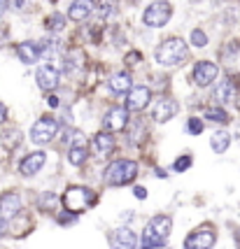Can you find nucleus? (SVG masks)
I'll list each match as a JSON object with an SVG mask.
<instances>
[{"label":"nucleus","mask_w":240,"mask_h":249,"mask_svg":"<svg viewBox=\"0 0 240 249\" xmlns=\"http://www.w3.org/2000/svg\"><path fill=\"white\" fill-rule=\"evenodd\" d=\"M189 58V47L182 37H168L156 49V63L164 68H180Z\"/></svg>","instance_id":"f257e3e1"},{"label":"nucleus","mask_w":240,"mask_h":249,"mask_svg":"<svg viewBox=\"0 0 240 249\" xmlns=\"http://www.w3.org/2000/svg\"><path fill=\"white\" fill-rule=\"evenodd\" d=\"M170 228H173V221L166 214H159V217L149 219V224L142 231V242L140 249H159L166 245V240L170 235Z\"/></svg>","instance_id":"f03ea898"},{"label":"nucleus","mask_w":240,"mask_h":249,"mask_svg":"<svg viewBox=\"0 0 240 249\" xmlns=\"http://www.w3.org/2000/svg\"><path fill=\"white\" fill-rule=\"evenodd\" d=\"M135 177H138V163L126 161V159L110 163L108 170H105V182L110 186H126L131 184Z\"/></svg>","instance_id":"7ed1b4c3"},{"label":"nucleus","mask_w":240,"mask_h":249,"mask_svg":"<svg viewBox=\"0 0 240 249\" xmlns=\"http://www.w3.org/2000/svg\"><path fill=\"white\" fill-rule=\"evenodd\" d=\"M61 203L66 207V212L77 214V212H84V210H89V207L96 203V194L91 189H87V186H70L66 194H63Z\"/></svg>","instance_id":"20e7f679"},{"label":"nucleus","mask_w":240,"mask_h":249,"mask_svg":"<svg viewBox=\"0 0 240 249\" xmlns=\"http://www.w3.org/2000/svg\"><path fill=\"white\" fill-rule=\"evenodd\" d=\"M170 17H173V7L166 0H156V2H152L145 10L142 21H145V26H149V28H164L166 23L170 21Z\"/></svg>","instance_id":"39448f33"},{"label":"nucleus","mask_w":240,"mask_h":249,"mask_svg":"<svg viewBox=\"0 0 240 249\" xmlns=\"http://www.w3.org/2000/svg\"><path fill=\"white\" fill-rule=\"evenodd\" d=\"M56 133H58V121L52 119V117H44V119L33 124L31 140H33L35 144H47V142H52L56 138Z\"/></svg>","instance_id":"423d86ee"},{"label":"nucleus","mask_w":240,"mask_h":249,"mask_svg":"<svg viewBox=\"0 0 240 249\" xmlns=\"http://www.w3.org/2000/svg\"><path fill=\"white\" fill-rule=\"evenodd\" d=\"M217 242V233L212 228H198L191 235H186L185 249H212Z\"/></svg>","instance_id":"0eeeda50"},{"label":"nucleus","mask_w":240,"mask_h":249,"mask_svg":"<svg viewBox=\"0 0 240 249\" xmlns=\"http://www.w3.org/2000/svg\"><path fill=\"white\" fill-rule=\"evenodd\" d=\"M152 103V91L149 87H133L126 93V109L129 112H140Z\"/></svg>","instance_id":"6e6552de"},{"label":"nucleus","mask_w":240,"mask_h":249,"mask_svg":"<svg viewBox=\"0 0 240 249\" xmlns=\"http://www.w3.org/2000/svg\"><path fill=\"white\" fill-rule=\"evenodd\" d=\"M219 75V68L212 61H198L194 65V82L198 87H210Z\"/></svg>","instance_id":"1a4fd4ad"},{"label":"nucleus","mask_w":240,"mask_h":249,"mask_svg":"<svg viewBox=\"0 0 240 249\" xmlns=\"http://www.w3.org/2000/svg\"><path fill=\"white\" fill-rule=\"evenodd\" d=\"M177 109H180L177 100H173V98H159L152 107V117H154V121L166 124V121H170L177 114Z\"/></svg>","instance_id":"9d476101"},{"label":"nucleus","mask_w":240,"mask_h":249,"mask_svg":"<svg viewBox=\"0 0 240 249\" xmlns=\"http://www.w3.org/2000/svg\"><path fill=\"white\" fill-rule=\"evenodd\" d=\"M58 79H61V75L54 65H40L37 72H35V82L42 91H54L58 87Z\"/></svg>","instance_id":"9b49d317"},{"label":"nucleus","mask_w":240,"mask_h":249,"mask_svg":"<svg viewBox=\"0 0 240 249\" xmlns=\"http://www.w3.org/2000/svg\"><path fill=\"white\" fill-rule=\"evenodd\" d=\"M126 124H129V109L126 107H112L108 114H105V119H103V126H105L110 133L124 130Z\"/></svg>","instance_id":"f8f14e48"},{"label":"nucleus","mask_w":240,"mask_h":249,"mask_svg":"<svg viewBox=\"0 0 240 249\" xmlns=\"http://www.w3.org/2000/svg\"><path fill=\"white\" fill-rule=\"evenodd\" d=\"M17 56H19L26 65H33L44 56V44L42 42L40 44L37 42H21L17 47Z\"/></svg>","instance_id":"ddd939ff"},{"label":"nucleus","mask_w":240,"mask_h":249,"mask_svg":"<svg viewBox=\"0 0 240 249\" xmlns=\"http://www.w3.org/2000/svg\"><path fill=\"white\" fill-rule=\"evenodd\" d=\"M21 210V196L10 191V194H2L0 196V217L2 219H12L19 214Z\"/></svg>","instance_id":"4468645a"},{"label":"nucleus","mask_w":240,"mask_h":249,"mask_svg":"<svg viewBox=\"0 0 240 249\" xmlns=\"http://www.w3.org/2000/svg\"><path fill=\"white\" fill-rule=\"evenodd\" d=\"M44 161H47V154H44V152L28 154V156L19 163V173H21L23 177H33L35 173H40V168L44 165Z\"/></svg>","instance_id":"2eb2a0df"},{"label":"nucleus","mask_w":240,"mask_h":249,"mask_svg":"<svg viewBox=\"0 0 240 249\" xmlns=\"http://www.w3.org/2000/svg\"><path fill=\"white\" fill-rule=\"evenodd\" d=\"M96 10V0H73L70 10H68V17L73 21H87L89 17Z\"/></svg>","instance_id":"dca6fc26"},{"label":"nucleus","mask_w":240,"mask_h":249,"mask_svg":"<svg viewBox=\"0 0 240 249\" xmlns=\"http://www.w3.org/2000/svg\"><path fill=\"white\" fill-rule=\"evenodd\" d=\"M68 159L73 165H82V163L89 159V147L84 138H82V133H75V138H73V144H70V152H68Z\"/></svg>","instance_id":"f3484780"},{"label":"nucleus","mask_w":240,"mask_h":249,"mask_svg":"<svg viewBox=\"0 0 240 249\" xmlns=\"http://www.w3.org/2000/svg\"><path fill=\"white\" fill-rule=\"evenodd\" d=\"M112 249H138V238L131 228H119L112 235Z\"/></svg>","instance_id":"a211bd4d"},{"label":"nucleus","mask_w":240,"mask_h":249,"mask_svg":"<svg viewBox=\"0 0 240 249\" xmlns=\"http://www.w3.org/2000/svg\"><path fill=\"white\" fill-rule=\"evenodd\" d=\"M215 98H217L222 105L236 103V98H238V89H236V82H233V79H224V82H219L217 89H215Z\"/></svg>","instance_id":"6ab92c4d"},{"label":"nucleus","mask_w":240,"mask_h":249,"mask_svg":"<svg viewBox=\"0 0 240 249\" xmlns=\"http://www.w3.org/2000/svg\"><path fill=\"white\" fill-rule=\"evenodd\" d=\"M108 84L114 93H129L133 89V82H131V75H129V72H114V75L110 77Z\"/></svg>","instance_id":"aec40b11"},{"label":"nucleus","mask_w":240,"mask_h":249,"mask_svg":"<svg viewBox=\"0 0 240 249\" xmlns=\"http://www.w3.org/2000/svg\"><path fill=\"white\" fill-rule=\"evenodd\" d=\"M93 149H96V154H100V156L112 154L114 152V135H110V133H96V138H93Z\"/></svg>","instance_id":"412c9836"},{"label":"nucleus","mask_w":240,"mask_h":249,"mask_svg":"<svg viewBox=\"0 0 240 249\" xmlns=\"http://www.w3.org/2000/svg\"><path fill=\"white\" fill-rule=\"evenodd\" d=\"M210 144H212L215 154H224L226 149H229V144H231V135L226 133V130H217V133L210 138Z\"/></svg>","instance_id":"4be33fe9"},{"label":"nucleus","mask_w":240,"mask_h":249,"mask_svg":"<svg viewBox=\"0 0 240 249\" xmlns=\"http://www.w3.org/2000/svg\"><path fill=\"white\" fill-rule=\"evenodd\" d=\"M205 117H207V121H212V124H229L231 121L229 112H226V109H222V107H207Z\"/></svg>","instance_id":"5701e85b"},{"label":"nucleus","mask_w":240,"mask_h":249,"mask_svg":"<svg viewBox=\"0 0 240 249\" xmlns=\"http://www.w3.org/2000/svg\"><path fill=\"white\" fill-rule=\"evenodd\" d=\"M47 28H49L52 33L63 31V28H66V17H63L61 12H54V14L47 19Z\"/></svg>","instance_id":"b1692460"},{"label":"nucleus","mask_w":240,"mask_h":249,"mask_svg":"<svg viewBox=\"0 0 240 249\" xmlns=\"http://www.w3.org/2000/svg\"><path fill=\"white\" fill-rule=\"evenodd\" d=\"M96 10H98V14L103 17V19H110V17L117 12V7H114V2H112V0H103L100 5H96Z\"/></svg>","instance_id":"393cba45"},{"label":"nucleus","mask_w":240,"mask_h":249,"mask_svg":"<svg viewBox=\"0 0 240 249\" xmlns=\"http://www.w3.org/2000/svg\"><path fill=\"white\" fill-rule=\"evenodd\" d=\"M185 128L189 135H201V133H203V121L198 119V117H191V119L186 121Z\"/></svg>","instance_id":"a878e982"},{"label":"nucleus","mask_w":240,"mask_h":249,"mask_svg":"<svg viewBox=\"0 0 240 249\" xmlns=\"http://www.w3.org/2000/svg\"><path fill=\"white\" fill-rule=\"evenodd\" d=\"M191 163H194V159H191L189 154H185V156H180V159L173 163V170H175V173H185Z\"/></svg>","instance_id":"bb28decb"},{"label":"nucleus","mask_w":240,"mask_h":249,"mask_svg":"<svg viewBox=\"0 0 240 249\" xmlns=\"http://www.w3.org/2000/svg\"><path fill=\"white\" fill-rule=\"evenodd\" d=\"M191 44H194V47H205V44H207V35L201 31V28L191 31Z\"/></svg>","instance_id":"cd10ccee"},{"label":"nucleus","mask_w":240,"mask_h":249,"mask_svg":"<svg viewBox=\"0 0 240 249\" xmlns=\"http://www.w3.org/2000/svg\"><path fill=\"white\" fill-rule=\"evenodd\" d=\"M31 5V0H10V7L14 12H26Z\"/></svg>","instance_id":"c85d7f7f"},{"label":"nucleus","mask_w":240,"mask_h":249,"mask_svg":"<svg viewBox=\"0 0 240 249\" xmlns=\"http://www.w3.org/2000/svg\"><path fill=\"white\" fill-rule=\"evenodd\" d=\"M126 63H129V65H138V63H140V54H138V52H131V54L126 56Z\"/></svg>","instance_id":"c756f323"},{"label":"nucleus","mask_w":240,"mask_h":249,"mask_svg":"<svg viewBox=\"0 0 240 249\" xmlns=\"http://www.w3.org/2000/svg\"><path fill=\"white\" fill-rule=\"evenodd\" d=\"M133 191H135V196H138V198H147V189H145V186H135V189H133Z\"/></svg>","instance_id":"7c9ffc66"},{"label":"nucleus","mask_w":240,"mask_h":249,"mask_svg":"<svg viewBox=\"0 0 240 249\" xmlns=\"http://www.w3.org/2000/svg\"><path fill=\"white\" fill-rule=\"evenodd\" d=\"M5 233H7V219H2V217H0V238H2Z\"/></svg>","instance_id":"2f4dec72"},{"label":"nucleus","mask_w":240,"mask_h":249,"mask_svg":"<svg viewBox=\"0 0 240 249\" xmlns=\"http://www.w3.org/2000/svg\"><path fill=\"white\" fill-rule=\"evenodd\" d=\"M5 119H7V107H5V105L0 103V124H2Z\"/></svg>","instance_id":"473e14b6"},{"label":"nucleus","mask_w":240,"mask_h":249,"mask_svg":"<svg viewBox=\"0 0 240 249\" xmlns=\"http://www.w3.org/2000/svg\"><path fill=\"white\" fill-rule=\"evenodd\" d=\"M7 5H10V0H0V17L5 14V10H7Z\"/></svg>","instance_id":"72a5a7b5"},{"label":"nucleus","mask_w":240,"mask_h":249,"mask_svg":"<svg viewBox=\"0 0 240 249\" xmlns=\"http://www.w3.org/2000/svg\"><path fill=\"white\" fill-rule=\"evenodd\" d=\"M49 105H52V107H58V98H56V96H49Z\"/></svg>","instance_id":"f704fd0d"},{"label":"nucleus","mask_w":240,"mask_h":249,"mask_svg":"<svg viewBox=\"0 0 240 249\" xmlns=\"http://www.w3.org/2000/svg\"><path fill=\"white\" fill-rule=\"evenodd\" d=\"M236 242H238V247H240V228L236 231Z\"/></svg>","instance_id":"c9c22d12"},{"label":"nucleus","mask_w":240,"mask_h":249,"mask_svg":"<svg viewBox=\"0 0 240 249\" xmlns=\"http://www.w3.org/2000/svg\"><path fill=\"white\" fill-rule=\"evenodd\" d=\"M236 105H238V109H240V98H236Z\"/></svg>","instance_id":"e433bc0d"}]
</instances>
